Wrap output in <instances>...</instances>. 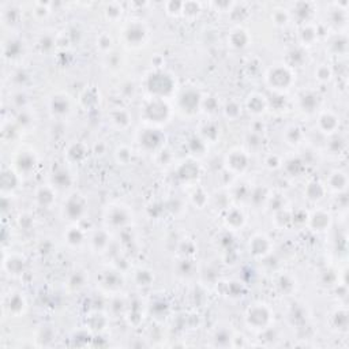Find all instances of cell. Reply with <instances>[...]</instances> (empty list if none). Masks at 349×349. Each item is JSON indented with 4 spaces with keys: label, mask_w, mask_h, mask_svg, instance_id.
<instances>
[{
    "label": "cell",
    "mask_w": 349,
    "mask_h": 349,
    "mask_svg": "<svg viewBox=\"0 0 349 349\" xmlns=\"http://www.w3.org/2000/svg\"><path fill=\"white\" fill-rule=\"evenodd\" d=\"M173 83L172 77L164 71H153L148 77V81H146V87H148L149 93L152 94L156 98H165L167 96H169L173 90Z\"/></svg>",
    "instance_id": "6da1fadb"
},
{
    "label": "cell",
    "mask_w": 349,
    "mask_h": 349,
    "mask_svg": "<svg viewBox=\"0 0 349 349\" xmlns=\"http://www.w3.org/2000/svg\"><path fill=\"white\" fill-rule=\"evenodd\" d=\"M266 81L272 89L281 91L289 89L293 81V75H292L291 68L288 67L287 64H278L269 70L266 74Z\"/></svg>",
    "instance_id": "7a4b0ae2"
},
{
    "label": "cell",
    "mask_w": 349,
    "mask_h": 349,
    "mask_svg": "<svg viewBox=\"0 0 349 349\" xmlns=\"http://www.w3.org/2000/svg\"><path fill=\"white\" fill-rule=\"evenodd\" d=\"M169 106L164 101V98H156L153 97L152 100L146 102V105L144 108V116L146 122L150 123H156V125H161L164 122H167L169 118Z\"/></svg>",
    "instance_id": "3957f363"
},
{
    "label": "cell",
    "mask_w": 349,
    "mask_h": 349,
    "mask_svg": "<svg viewBox=\"0 0 349 349\" xmlns=\"http://www.w3.org/2000/svg\"><path fill=\"white\" fill-rule=\"evenodd\" d=\"M270 316H272V312L265 304H254L247 310L246 322L250 326V329L253 327L255 330H261L269 325Z\"/></svg>",
    "instance_id": "277c9868"
},
{
    "label": "cell",
    "mask_w": 349,
    "mask_h": 349,
    "mask_svg": "<svg viewBox=\"0 0 349 349\" xmlns=\"http://www.w3.org/2000/svg\"><path fill=\"white\" fill-rule=\"evenodd\" d=\"M37 165V156L32 150H20L17 152L14 157V164L13 169L15 172H18L21 176L29 175L34 171V168Z\"/></svg>",
    "instance_id": "5b68a950"
},
{
    "label": "cell",
    "mask_w": 349,
    "mask_h": 349,
    "mask_svg": "<svg viewBox=\"0 0 349 349\" xmlns=\"http://www.w3.org/2000/svg\"><path fill=\"white\" fill-rule=\"evenodd\" d=\"M28 308L26 299L22 296V293L13 292L3 297V312L9 316H21L24 315Z\"/></svg>",
    "instance_id": "8992f818"
},
{
    "label": "cell",
    "mask_w": 349,
    "mask_h": 349,
    "mask_svg": "<svg viewBox=\"0 0 349 349\" xmlns=\"http://www.w3.org/2000/svg\"><path fill=\"white\" fill-rule=\"evenodd\" d=\"M85 211H86L85 199L81 195H77V194L68 196L67 202L63 206V214H64V217H67V220L70 221L81 220L83 214H85Z\"/></svg>",
    "instance_id": "52a82bcc"
},
{
    "label": "cell",
    "mask_w": 349,
    "mask_h": 349,
    "mask_svg": "<svg viewBox=\"0 0 349 349\" xmlns=\"http://www.w3.org/2000/svg\"><path fill=\"white\" fill-rule=\"evenodd\" d=\"M2 52H3V58L6 60H18V59L24 55L25 45L24 41L18 37H7L3 40V45H2Z\"/></svg>",
    "instance_id": "ba28073f"
},
{
    "label": "cell",
    "mask_w": 349,
    "mask_h": 349,
    "mask_svg": "<svg viewBox=\"0 0 349 349\" xmlns=\"http://www.w3.org/2000/svg\"><path fill=\"white\" fill-rule=\"evenodd\" d=\"M26 268V259L20 254H7L3 255V269L10 276H21L24 274Z\"/></svg>",
    "instance_id": "9c48e42d"
},
{
    "label": "cell",
    "mask_w": 349,
    "mask_h": 349,
    "mask_svg": "<svg viewBox=\"0 0 349 349\" xmlns=\"http://www.w3.org/2000/svg\"><path fill=\"white\" fill-rule=\"evenodd\" d=\"M201 102L202 100L199 93L194 90V89H187L179 97V106H180V109L187 112V113L196 112L199 105H201Z\"/></svg>",
    "instance_id": "30bf717a"
},
{
    "label": "cell",
    "mask_w": 349,
    "mask_h": 349,
    "mask_svg": "<svg viewBox=\"0 0 349 349\" xmlns=\"http://www.w3.org/2000/svg\"><path fill=\"white\" fill-rule=\"evenodd\" d=\"M21 175L13 168H5L2 172V192L3 195H11L18 188Z\"/></svg>",
    "instance_id": "8fae6325"
},
{
    "label": "cell",
    "mask_w": 349,
    "mask_h": 349,
    "mask_svg": "<svg viewBox=\"0 0 349 349\" xmlns=\"http://www.w3.org/2000/svg\"><path fill=\"white\" fill-rule=\"evenodd\" d=\"M225 164L232 172H243L249 165V157L242 150H234L226 156Z\"/></svg>",
    "instance_id": "7c38bea8"
},
{
    "label": "cell",
    "mask_w": 349,
    "mask_h": 349,
    "mask_svg": "<svg viewBox=\"0 0 349 349\" xmlns=\"http://www.w3.org/2000/svg\"><path fill=\"white\" fill-rule=\"evenodd\" d=\"M146 33L148 30L142 24H130L125 29L126 41L130 45H139L146 39Z\"/></svg>",
    "instance_id": "4fadbf2b"
},
{
    "label": "cell",
    "mask_w": 349,
    "mask_h": 349,
    "mask_svg": "<svg viewBox=\"0 0 349 349\" xmlns=\"http://www.w3.org/2000/svg\"><path fill=\"white\" fill-rule=\"evenodd\" d=\"M141 146H144L146 150H156L164 142L163 134L157 130H146L144 134L141 135Z\"/></svg>",
    "instance_id": "5bb4252c"
},
{
    "label": "cell",
    "mask_w": 349,
    "mask_h": 349,
    "mask_svg": "<svg viewBox=\"0 0 349 349\" xmlns=\"http://www.w3.org/2000/svg\"><path fill=\"white\" fill-rule=\"evenodd\" d=\"M34 201L41 209H49L55 202V191L51 186H41L34 192Z\"/></svg>",
    "instance_id": "9a60e30c"
},
{
    "label": "cell",
    "mask_w": 349,
    "mask_h": 349,
    "mask_svg": "<svg viewBox=\"0 0 349 349\" xmlns=\"http://www.w3.org/2000/svg\"><path fill=\"white\" fill-rule=\"evenodd\" d=\"M270 250V242L265 235H257L253 239H250V253L255 257H265Z\"/></svg>",
    "instance_id": "2e32d148"
},
{
    "label": "cell",
    "mask_w": 349,
    "mask_h": 349,
    "mask_svg": "<svg viewBox=\"0 0 349 349\" xmlns=\"http://www.w3.org/2000/svg\"><path fill=\"white\" fill-rule=\"evenodd\" d=\"M49 110L55 116H64L70 112V101L64 96H53L49 101Z\"/></svg>",
    "instance_id": "e0dca14e"
},
{
    "label": "cell",
    "mask_w": 349,
    "mask_h": 349,
    "mask_svg": "<svg viewBox=\"0 0 349 349\" xmlns=\"http://www.w3.org/2000/svg\"><path fill=\"white\" fill-rule=\"evenodd\" d=\"M247 108H249L250 112H253L255 115H259L262 113L265 108H266V100L262 94L259 93H253L250 94L249 98H247Z\"/></svg>",
    "instance_id": "ac0fdd59"
},
{
    "label": "cell",
    "mask_w": 349,
    "mask_h": 349,
    "mask_svg": "<svg viewBox=\"0 0 349 349\" xmlns=\"http://www.w3.org/2000/svg\"><path fill=\"white\" fill-rule=\"evenodd\" d=\"M52 183H53V187H58V188H67V187L71 186L72 177L68 171L63 169V168H59L58 171H55V172H53Z\"/></svg>",
    "instance_id": "d6986e66"
},
{
    "label": "cell",
    "mask_w": 349,
    "mask_h": 349,
    "mask_svg": "<svg viewBox=\"0 0 349 349\" xmlns=\"http://www.w3.org/2000/svg\"><path fill=\"white\" fill-rule=\"evenodd\" d=\"M110 122H112V125L115 126V127H118V129H127L130 126V120H131V118H130V113L127 112V110H125L123 108H119V109L113 110L112 113H110Z\"/></svg>",
    "instance_id": "ffe728a7"
},
{
    "label": "cell",
    "mask_w": 349,
    "mask_h": 349,
    "mask_svg": "<svg viewBox=\"0 0 349 349\" xmlns=\"http://www.w3.org/2000/svg\"><path fill=\"white\" fill-rule=\"evenodd\" d=\"M108 217H109L108 221L113 226H123L126 222H129V214H127L125 207H122V206H116L115 209H112V213Z\"/></svg>",
    "instance_id": "44dd1931"
},
{
    "label": "cell",
    "mask_w": 349,
    "mask_h": 349,
    "mask_svg": "<svg viewBox=\"0 0 349 349\" xmlns=\"http://www.w3.org/2000/svg\"><path fill=\"white\" fill-rule=\"evenodd\" d=\"M230 45L234 47V48H244V47H247V43H249V36H247V32L243 29H240V28H238L236 30H234L232 33H230Z\"/></svg>",
    "instance_id": "7402d4cb"
},
{
    "label": "cell",
    "mask_w": 349,
    "mask_h": 349,
    "mask_svg": "<svg viewBox=\"0 0 349 349\" xmlns=\"http://www.w3.org/2000/svg\"><path fill=\"white\" fill-rule=\"evenodd\" d=\"M2 20H3V24L7 25V26L18 24V20H20V10H18L15 6L7 5V7H3Z\"/></svg>",
    "instance_id": "603a6c76"
},
{
    "label": "cell",
    "mask_w": 349,
    "mask_h": 349,
    "mask_svg": "<svg viewBox=\"0 0 349 349\" xmlns=\"http://www.w3.org/2000/svg\"><path fill=\"white\" fill-rule=\"evenodd\" d=\"M18 130H21V127L18 126L17 122H14V123L3 122V126H2V138H3L6 144L10 142L11 139H14L15 135L18 134Z\"/></svg>",
    "instance_id": "cb8c5ba5"
},
{
    "label": "cell",
    "mask_w": 349,
    "mask_h": 349,
    "mask_svg": "<svg viewBox=\"0 0 349 349\" xmlns=\"http://www.w3.org/2000/svg\"><path fill=\"white\" fill-rule=\"evenodd\" d=\"M226 224L230 228H240L242 225L244 224V215L243 213L238 209H232V210H228L226 213Z\"/></svg>",
    "instance_id": "d4e9b609"
},
{
    "label": "cell",
    "mask_w": 349,
    "mask_h": 349,
    "mask_svg": "<svg viewBox=\"0 0 349 349\" xmlns=\"http://www.w3.org/2000/svg\"><path fill=\"white\" fill-rule=\"evenodd\" d=\"M64 238H66L68 244H71V246H79V244L83 242V239H85V235H83V232L81 230V228L72 226V228H68L67 235H64Z\"/></svg>",
    "instance_id": "484cf974"
},
{
    "label": "cell",
    "mask_w": 349,
    "mask_h": 349,
    "mask_svg": "<svg viewBox=\"0 0 349 349\" xmlns=\"http://www.w3.org/2000/svg\"><path fill=\"white\" fill-rule=\"evenodd\" d=\"M224 113L228 119H236V118H239L240 113H242V105H240L238 101H228L224 106Z\"/></svg>",
    "instance_id": "4316f807"
},
{
    "label": "cell",
    "mask_w": 349,
    "mask_h": 349,
    "mask_svg": "<svg viewBox=\"0 0 349 349\" xmlns=\"http://www.w3.org/2000/svg\"><path fill=\"white\" fill-rule=\"evenodd\" d=\"M287 144L289 145H299L301 141V130L297 126H292L289 129H287Z\"/></svg>",
    "instance_id": "83f0119b"
},
{
    "label": "cell",
    "mask_w": 349,
    "mask_h": 349,
    "mask_svg": "<svg viewBox=\"0 0 349 349\" xmlns=\"http://www.w3.org/2000/svg\"><path fill=\"white\" fill-rule=\"evenodd\" d=\"M68 156H70V158H72L74 161H81L82 158L86 156V149L81 144L74 145V146L70 148V150H68Z\"/></svg>",
    "instance_id": "f1b7e54d"
},
{
    "label": "cell",
    "mask_w": 349,
    "mask_h": 349,
    "mask_svg": "<svg viewBox=\"0 0 349 349\" xmlns=\"http://www.w3.org/2000/svg\"><path fill=\"white\" fill-rule=\"evenodd\" d=\"M115 156L119 163L127 164L130 160H131V157H133V152H131L129 148H126V146H120V148H118V150H116Z\"/></svg>",
    "instance_id": "f546056e"
},
{
    "label": "cell",
    "mask_w": 349,
    "mask_h": 349,
    "mask_svg": "<svg viewBox=\"0 0 349 349\" xmlns=\"http://www.w3.org/2000/svg\"><path fill=\"white\" fill-rule=\"evenodd\" d=\"M28 79H29V74L25 71V70H22V68L17 70V71L13 74V82H14L18 87L25 86V83H26Z\"/></svg>",
    "instance_id": "4dcf8cb0"
},
{
    "label": "cell",
    "mask_w": 349,
    "mask_h": 349,
    "mask_svg": "<svg viewBox=\"0 0 349 349\" xmlns=\"http://www.w3.org/2000/svg\"><path fill=\"white\" fill-rule=\"evenodd\" d=\"M112 39H110V36H108V34H101L100 37H98V40H97V47L102 51V52H108L110 48H112Z\"/></svg>",
    "instance_id": "1f68e13d"
},
{
    "label": "cell",
    "mask_w": 349,
    "mask_h": 349,
    "mask_svg": "<svg viewBox=\"0 0 349 349\" xmlns=\"http://www.w3.org/2000/svg\"><path fill=\"white\" fill-rule=\"evenodd\" d=\"M106 240H108V238H106L104 232H97V234L91 238V243L94 244L96 249H104L106 244H108Z\"/></svg>",
    "instance_id": "d6a6232c"
},
{
    "label": "cell",
    "mask_w": 349,
    "mask_h": 349,
    "mask_svg": "<svg viewBox=\"0 0 349 349\" xmlns=\"http://www.w3.org/2000/svg\"><path fill=\"white\" fill-rule=\"evenodd\" d=\"M70 285L72 288H77V289L85 285V278L81 274V272H75V274H72L70 277Z\"/></svg>",
    "instance_id": "836d02e7"
},
{
    "label": "cell",
    "mask_w": 349,
    "mask_h": 349,
    "mask_svg": "<svg viewBox=\"0 0 349 349\" xmlns=\"http://www.w3.org/2000/svg\"><path fill=\"white\" fill-rule=\"evenodd\" d=\"M288 18H289V15H288V13L285 10H277L274 13V22L277 25H280V26L287 24Z\"/></svg>",
    "instance_id": "e575fe53"
},
{
    "label": "cell",
    "mask_w": 349,
    "mask_h": 349,
    "mask_svg": "<svg viewBox=\"0 0 349 349\" xmlns=\"http://www.w3.org/2000/svg\"><path fill=\"white\" fill-rule=\"evenodd\" d=\"M148 270H139L137 272V277H135V281L138 282V285H150L152 280H146V276H149Z\"/></svg>",
    "instance_id": "d590c367"
},
{
    "label": "cell",
    "mask_w": 349,
    "mask_h": 349,
    "mask_svg": "<svg viewBox=\"0 0 349 349\" xmlns=\"http://www.w3.org/2000/svg\"><path fill=\"white\" fill-rule=\"evenodd\" d=\"M265 163H266V167L272 168V169H276V168H278L280 165H281V160H280L278 156H269Z\"/></svg>",
    "instance_id": "8d00e7d4"
},
{
    "label": "cell",
    "mask_w": 349,
    "mask_h": 349,
    "mask_svg": "<svg viewBox=\"0 0 349 349\" xmlns=\"http://www.w3.org/2000/svg\"><path fill=\"white\" fill-rule=\"evenodd\" d=\"M106 14H108V17H109L110 20H118L120 15H122V7L120 6H118V9L116 10H113L112 9V5L106 9Z\"/></svg>",
    "instance_id": "74e56055"
},
{
    "label": "cell",
    "mask_w": 349,
    "mask_h": 349,
    "mask_svg": "<svg viewBox=\"0 0 349 349\" xmlns=\"http://www.w3.org/2000/svg\"><path fill=\"white\" fill-rule=\"evenodd\" d=\"M34 14L36 15H43L44 17H47V15L49 14V10L47 6H44L43 3H36V6H34Z\"/></svg>",
    "instance_id": "f35d334b"
},
{
    "label": "cell",
    "mask_w": 349,
    "mask_h": 349,
    "mask_svg": "<svg viewBox=\"0 0 349 349\" xmlns=\"http://www.w3.org/2000/svg\"><path fill=\"white\" fill-rule=\"evenodd\" d=\"M222 339H226L228 342H229L230 339H232V335H230V333H228V331H220V333H217L215 334V341H217V344L221 345V341Z\"/></svg>",
    "instance_id": "ab89813d"
}]
</instances>
